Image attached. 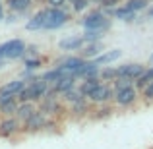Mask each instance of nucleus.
Returning a JSON list of instances; mask_svg holds the SVG:
<instances>
[{"instance_id":"f257e3e1","label":"nucleus","mask_w":153,"mask_h":149,"mask_svg":"<svg viewBox=\"0 0 153 149\" xmlns=\"http://www.w3.org/2000/svg\"><path fill=\"white\" fill-rule=\"evenodd\" d=\"M79 23H82L83 29H103V31H107L108 27H111V19H108V16L105 14L103 10H93V12H89V14H85L79 19Z\"/></svg>"},{"instance_id":"f03ea898","label":"nucleus","mask_w":153,"mask_h":149,"mask_svg":"<svg viewBox=\"0 0 153 149\" xmlns=\"http://www.w3.org/2000/svg\"><path fill=\"white\" fill-rule=\"evenodd\" d=\"M70 19V12L66 8H49L47 6V21L43 29H60Z\"/></svg>"},{"instance_id":"7ed1b4c3","label":"nucleus","mask_w":153,"mask_h":149,"mask_svg":"<svg viewBox=\"0 0 153 149\" xmlns=\"http://www.w3.org/2000/svg\"><path fill=\"white\" fill-rule=\"evenodd\" d=\"M47 118H49V114H47V112H43L41 108H37V110H35L33 114H31L29 118L23 122L22 130L25 132V134H35V132L45 130V122H47Z\"/></svg>"},{"instance_id":"20e7f679","label":"nucleus","mask_w":153,"mask_h":149,"mask_svg":"<svg viewBox=\"0 0 153 149\" xmlns=\"http://www.w3.org/2000/svg\"><path fill=\"white\" fill-rule=\"evenodd\" d=\"M136 101H138L136 85H128V87H122V89L114 91V103L122 108H130L132 105H136Z\"/></svg>"},{"instance_id":"39448f33","label":"nucleus","mask_w":153,"mask_h":149,"mask_svg":"<svg viewBox=\"0 0 153 149\" xmlns=\"http://www.w3.org/2000/svg\"><path fill=\"white\" fill-rule=\"evenodd\" d=\"M87 99H89V103H93V105L111 103V101H114V87H112V83H105L103 82Z\"/></svg>"},{"instance_id":"423d86ee","label":"nucleus","mask_w":153,"mask_h":149,"mask_svg":"<svg viewBox=\"0 0 153 149\" xmlns=\"http://www.w3.org/2000/svg\"><path fill=\"white\" fill-rule=\"evenodd\" d=\"M22 130V120L18 116H4L0 120V138H12Z\"/></svg>"},{"instance_id":"0eeeda50","label":"nucleus","mask_w":153,"mask_h":149,"mask_svg":"<svg viewBox=\"0 0 153 149\" xmlns=\"http://www.w3.org/2000/svg\"><path fill=\"white\" fill-rule=\"evenodd\" d=\"M4 49H6V58L14 60V58H22L27 52V45L22 39H10V41L4 43Z\"/></svg>"},{"instance_id":"6e6552de","label":"nucleus","mask_w":153,"mask_h":149,"mask_svg":"<svg viewBox=\"0 0 153 149\" xmlns=\"http://www.w3.org/2000/svg\"><path fill=\"white\" fill-rule=\"evenodd\" d=\"M39 108H41L43 112H47L49 116H54V118H58V116L64 114V107L58 101V97H45V99H41Z\"/></svg>"},{"instance_id":"1a4fd4ad","label":"nucleus","mask_w":153,"mask_h":149,"mask_svg":"<svg viewBox=\"0 0 153 149\" xmlns=\"http://www.w3.org/2000/svg\"><path fill=\"white\" fill-rule=\"evenodd\" d=\"M118 72V78H132V79H138L140 76L146 72V66L140 62H130V64H122V66L116 68Z\"/></svg>"},{"instance_id":"9d476101","label":"nucleus","mask_w":153,"mask_h":149,"mask_svg":"<svg viewBox=\"0 0 153 149\" xmlns=\"http://www.w3.org/2000/svg\"><path fill=\"white\" fill-rule=\"evenodd\" d=\"M76 76H72V74H64L62 78H58L54 83H51V87L56 91L58 95H62V93H66L68 89H72V87H76Z\"/></svg>"},{"instance_id":"9b49d317","label":"nucleus","mask_w":153,"mask_h":149,"mask_svg":"<svg viewBox=\"0 0 153 149\" xmlns=\"http://www.w3.org/2000/svg\"><path fill=\"white\" fill-rule=\"evenodd\" d=\"M89 112H91L89 99H83V101H78V103H72L70 105V114H72V118H85Z\"/></svg>"},{"instance_id":"f8f14e48","label":"nucleus","mask_w":153,"mask_h":149,"mask_svg":"<svg viewBox=\"0 0 153 149\" xmlns=\"http://www.w3.org/2000/svg\"><path fill=\"white\" fill-rule=\"evenodd\" d=\"M103 50V45L101 41H95V43H87V45H83L82 49H79V56L85 60H95L99 54H101Z\"/></svg>"},{"instance_id":"ddd939ff","label":"nucleus","mask_w":153,"mask_h":149,"mask_svg":"<svg viewBox=\"0 0 153 149\" xmlns=\"http://www.w3.org/2000/svg\"><path fill=\"white\" fill-rule=\"evenodd\" d=\"M85 62H87V60H85V58H82V56H68V58H64V60H62V64H60V66H62L64 70L68 72V74L74 76L76 72L79 70V68L85 66Z\"/></svg>"},{"instance_id":"4468645a","label":"nucleus","mask_w":153,"mask_h":149,"mask_svg":"<svg viewBox=\"0 0 153 149\" xmlns=\"http://www.w3.org/2000/svg\"><path fill=\"white\" fill-rule=\"evenodd\" d=\"M103 83V79H101V76H93V78H85V79H82L79 82V91H82L85 97H89L91 93H93L95 89H97L99 85Z\"/></svg>"},{"instance_id":"2eb2a0df","label":"nucleus","mask_w":153,"mask_h":149,"mask_svg":"<svg viewBox=\"0 0 153 149\" xmlns=\"http://www.w3.org/2000/svg\"><path fill=\"white\" fill-rule=\"evenodd\" d=\"M37 105H35V101H25V103H19L18 107V112H16V116H18L22 122H25L27 118H29L31 114H33L35 110H37Z\"/></svg>"},{"instance_id":"dca6fc26","label":"nucleus","mask_w":153,"mask_h":149,"mask_svg":"<svg viewBox=\"0 0 153 149\" xmlns=\"http://www.w3.org/2000/svg\"><path fill=\"white\" fill-rule=\"evenodd\" d=\"M45 21H47V8H43V10H39L37 14H35L33 18L29 19V21H27L25 29H29V31L43 29V27H45Z\"/></svg>"},{"instance_id":"f3484780","label":"nucleus","mask_w":153,"mask_h":149,"mask_svg":"<svg viewBox=\"0 0 153 149\" xmlns=\"http://www.w3.org/2000/svg\"><path fill=\"white\" fill-rule=\"evenodd\" d=\"M83 45H85V39L83 37H68V39H62L58 43V47L62 50H79Z\"/></svg>"},{"instance_id":"a211bd4d","label":"nucleus","mask_w":153,"mask_h":149,"mask_svg":"<svg viewBox=\"0 0 153 149\" xmlns=\"http://www.w3.org/2000/svg\"><path fill=\"white\" fill-rule=\"evenodd\" d=\"M25 85H27V79H12V82H6L2 87H0V93H14V95H18Z\"/></svg>"},{"instance_id":"6ab92c4d","label":"nucleus","mask_w":153,"mask_h":149,"mask_svg":"<svg viewBox=\"0 0 153 149\" xmlns=\"http://www.w3.org/2000/svg\"><path fill=\"white\" fill-rule=\"evenodd\" d=\"M120 56H122V50H120V49H114V50H108V52L99 54L97 58H95V62H97L99 66H103V64H111V62H114V60H118Z\"/></svg>"},{"instance_id":"aec40b11","label":"nucleus","mask_w":153,"mask_h":149,"mask_svg":"<svg viewBox=\"0 0 153 149\" xmlns=\"http://www.w3.org/2000/svg\"><path fill=\"white\" fill-rule=\"evenodd\" d=\"M31 0H6V6L10 8L12 12H18V14H23L31 8Z\"/></svg>"},{"instance_id":"412c9836","label":"nucleus","mask_w":153,"mask_h":149,"mask_svg":"<svg viewBox=\"0 0 153 149\" xmlns=\"http://www.w3.org/2000/svg\"><path fill=\"white\" fill-rule=\"evenodd\" d=\"M83 99H87V97L79 91V87H72V89H68L66 93H62V101L68 103V105L78 103V101H83Z\"/></svg>"},{"instance_id":"4be33fe9","label":"nucleus","mask_w":153,"mask_h":149,"mask_svg":"<svg viewBox=\"0 0 153 149\" xmlns=\"http://www.w3.org/2000/svg\"><path fill=\"white\" fill-rule=\"evenodd\" d=\"M112 18H116V19H122V21H134L136 19V12H132V10H128L126 6H116L114 8V14H112Z\"/></svg>"},{"instance_id":"5701e85b","label":"nucleus","mask_w":153,"mask_h":149,"mask_svg":"<svg viewBox=\"0 0 153 149\" xmlns=\"http://www.w3.org/2000/svg\"><path fill=\"white\" fill-rule=\"evenodd\" d=\"M18 107H19L18 97L12 99V101H8V103H2V105H0V114H2V116H16Z\"/></svg>"},{"instance_id":"b1692460","label":"nucleus","mask_w":153,"mask_h":149,"mask_svg":"<svg viewBox=\"0 0 153 149\" xmlns=\"http://www.w3.org/2000/svg\"><path fill=\"white\" fill-rule=\"evenodd\" d=\"M149 82H153V66L151 68H146V72H143V74L134 82V85H136V89H138V91H142Z\"/></svg>"},{"instance_id":"393cba45","label":"nucleus","mask_w":153,"mask_h":149,"mask_svg":"<svg viewBox=\"0 0 153 149\" xmlns=\"http://www.w3.org/2000/svg\"><path fill=\"white\" fill-rule=\"evenodd\" d=\"M112 112H114V110H112V107L105 103V105H99V108L91 114V118H93V120H105V118H111Z\"/></svg>"},{"instance_id":"a878e982","label":"nucleus","mask_w":153,"mask_h":149,"mask_svg":"<svg viewBox=\"0 0 153 149\" xmlns=\"http://www.w3.org/2000/svg\"><path fill=\"white\" fill-rule=\"evenodd\" d=\"M64 74H68V72L64 70L62 66H56V68H52V70H49L45 76H41V78L45 79V82H49V83H54L56 79H58V78H62Z\"/></svg>"},{"instance_id":"bb28decb","label":"nucleus","mask_w":153,"mask_h":149,"mask_svg":"<svg viewBox=\"0 0 153 149\" xmlns=\"http://www.w3.org/2000/svg\"><path fill=\"white\" fill-rule=\"evenodd\" d=\"M147 4H149V0H126L124 6L132 12H142V10H147Z\"/></svg>"},{"instance_id":"cd10ccee","label":"nucleus","mask_w":153,"mask_h":149,"mask_svg":"<svg viewBox=\"0 0 153 149\" xmlns=\"http://www.w3.org/2000/svg\"><path fill=\"white\" fill-rule=\"evenodd\" d=\"M103 29H85V33L82 35L85 39V43H95V41H101L103 39Z\"/></svg>"},{"instance_id":"c85d7f7f","label":"nucleus","mask_w":153,"mask_h":149,"mask_svg":"<svg viewBox=\"0 0 153 149\" xmlns=\"http://www.w3.org/2000/svg\"><path fill=\"white\" fill-rule=\"evenodd\" d=\"M101 79L103 82H112V79H116L118 78V72H116V68H101Z\"/></svg>"},{"instance_id":"c756f323","label":"nucleus","mask_w":153,"mask_h":149,"mask_svg":"<svg viewBox=\"0 0 153 149\" xmlns=\"http://www.w3.org/2000/svg\"><path fill=\"white\" fill-rule=\"evenodd\" d=\"M134 82L136 79H132V78H116V79H112V87H114V91H116V89H122V87L134 85Z\"/></svg>"},{"instance_id":"7c9ffc66","label":"nucleus","mask_w":153,"mask_h":149,"mask_svg":"<svg viewBox=\"0 0 153 149\" xmlns=\"http://www.w3.org/2000/svg\"><path fill=\"white\" fill-rule=\"evenodd\" d=\"M142 99L146 101V103H153V82H149L142 89Z\"/></svg>"},{"instance_id":"2f4dec72","label":"nucleus","mask_w":153,"mask_h":149,"mask_svg":"<svg viewBox=\"0 0 153 149\" xmlns=\"http://www.w3.org/2000/svg\"><path fill=\"white\" fill-rule=\"evenodd\" d=\"M91 0H74L72 2V10L74 12H85L87 8H89Z\"/></svg>"},{"instance_id":"473e14b6","label":"nucleus","mask_w":153,"mask_h":149,"mask_svg":"<svg viewBox=\"0 0 153 149\" xmlns=\"http://www.w3.org/2000/svg\"><path fill=\"white\" fill-rule=\"evenodd\" d=\"M41 64H43V60L37 58V56H35V58H27L25 60V68H27V70H37Z\"/></svg>"},{"instance_id":"72a5a7b5","label":"nucleus","mask_w":153,"mask_h":149,"mask_svg":"<svg viewBox=\"0 0 153 149\" xmlns=\"http://www.w3.org/2000/svg\"><path fill=\"white\" fill-rule=\"evenodd\" d=\"M68 0H47V6L49 8H66L68 6Z\"/></svg>"},{"instance_id":"f704fd0d","label":"nucleus","mask_w":153,"mask_h":149,"mask_svg":"<svg viewBox=\"0 0 153 149\" xmlns=\"http://www.w3.org/2000/svg\"><path fill=\"white\" fill-rule=\"evenodd\" d=\"M27 52H31V54H37V47H35V45H29V47H27Z\"/></svg>"},{"instance_id":"c9c22d12","label":"nucleus","mask_w":153,"mask_h":149,"mask_svg":"<svg viewBox=\"0 0 153 149\" xmlns=\"http://www.w3.org/2000/svg\"><path fill=\"white\" fill-rule=\"evenodd\" d=\"M0 58H6V49H4V43L0 45Z\"/></svg>"},{"instance_id":"e433bc0d","label":"nucleus","mask_w":153,"mask_h":149,"mask_svg":"<svg viewBox=\"0 0 153 149\" xmlns=\"http://www.w3.org/2000/svg\"><path fill=\"white\" fill-rule=\"evenodd\" d=\"M4 18V6H2V0H0V19Z\"/></svg>"},{"instance_id":"4c0bfd02","label":"nucleus","mask_w":153,"mask_h":149,"mask_svg":"<svg viewBox=\"0 0 153 149\" xmlns=\"http://www.w3.org/2000/svg\"><path fill=\"white\" fill-rule=\"evenodd\" d=\"M147 14H149V18H153V6L149 8V10H147Z\"/></svg>"},{"instance_id":"58836bf2","label":"nucleus","mask_w":153,"mask_h":149,"mask_svg":"<svg viewBox=\"0 0 153 149\" xmlns=\"http://www.w3.org/2000/svg\"><path fill=\"white\" fill-rule=\"evenodd\" d=\"M4 66H6V62H4V60H2V58H0V70H2V68H4Z\"/></svg>"},{"instance_id":"ea45409f","label":"nucleus","mask_w":153,"mask_h":149,"mask_svg":"<svg viewBox=\"0 0 153 149\" xmlns=\"http://www.w3.org/2000/svg\"><path fill=\"white\" fill-rule=\"evenodd\" d=\"M101 2L103 0H91V4H99V6H101Z\"/></svg>"},{"instance_id":"a19ab883","label":"nucleus","mask_w":153,"mask_h":149,"mask_svg":"<svg viewBox=\"0 0 153 149\" xmlns=\"http://www.w3.org/2000/svg\"><path fill=\"white\" fill-rule=\"evenodd\" d=\"M68 2H70V4H72V2H74V0H68Z\"/></svg>"},{"instance_id":"79ce46f5","label":"nucleus","mask_w":153,"mask_h":149,"mask_svg":"<svg viewBox=\"0 0 153 149\" xmlns=\"http://www.w3.org/2000/svg\"><path fill=\"white\" fill-rule=\"evenodd\" d=\"M151 60H153V54H151Z\"/></svg>"},{"instance_id":"37998d69","label":"nucleus","mask_w":153,"mask_h":149,"mask_svg":"<svg viewBox=\"0 0 153 149\" xmlns=\"http://www.w3.org/2000/svg\"><path fill=\"white\" fill-rule=\"evenodd\" d=\"M149 2H153V0H149Z\"/></svg>"}]
</instances>
